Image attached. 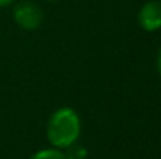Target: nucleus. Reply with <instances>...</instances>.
I'll use <instances>...</instances> for the list:
<instances>
[{
  "instance_id": "nucleus-1",
  "label": "nucleus",
  "mask_w": 161,
  "mask_h": 159,
  "mask_svg": "<svg viewBox=\"0 0 161 159\" xmlns=\"http://www.w3.org/2000/svg\"><path fill=\"white\" fill-rule=\"evenodd\" d=\"M47 139L58 150L75 144L81 133V120L72 108H59L49 119Z\"/></svg>"
},
{
  "instance_id": "nucleus-2",
  "label": "nucleus",
  "mask_w": 161,
  "mask_h": 159,
  "mask_svg": "<svg viewBox=\"0 0 161 159\" xmlns=\"http://www.w3.org/2000/svg\"><path fill=\"white\" fill-rule=\"evenodd\" d=\"M14 20L20 28L33 31L42 25L44 13H42L39 5L28 2V0H24V2H19L14 8Z\"/></svg>"
},
{
  "instance_id": "nucleus-3",
  "label": "nucleus",
  "mask_w": 161,
  "mask_h": 159,
  "mask_svg": "<svg viewBox=\"0 0 161 159\" xmlns=\"http://www.w3.org/2000/svg\"><path fill=\"white\" fill-rule=\"evenodd\" d=\"M138 22L146 31H157L161 28V2L150 0L144 3L138 13Z\"/></svg>"
},
{
  "instance_id": "nucleus-4",
  "label": "nucleus",
  "mask_w": 161,
  "mask_h": 159,
  "mask_svg": "<svg viewBox=\"0 0 161 159\" xmlns=\"http://www.w3.org/2000/svg\"><path fill=\"white\" fill-rule=\"evenodd\" d=\"M63 155H64L66 159H86L88 150H86L83 145H80V144L75 142V144L66 147L64 151H63Z\"/></svg>"
},
{
  "instance_id": "nucleus-5",
  "label": "nucleus",
  "mask_w": 161,
  "mask_h": 159,
  "mask_svg": "<svg viewBox=\"0 0 161 159\" xmlns=\"http://www.w3.org/2000/svg\"><path fill=\"white\" fill-rule=\"evenodd\" d=\"M30 159H66L63 151L58 148H47V150H41L38 153H35Z\"/></svg>"
},
{
  "instance_id": "nucleus-6",
  "label": "nucleus",
  "mask_w": 161,
  "mask_h": 159,
  "mask_svg": "<svg viewBox=\"0 0 161 159\" xmlns=\"http://www.w3.org/2000/svg\"><path fill=\"white\" fill-rule=\"evenodd\" d=\"M157 69H158V73H160V77H161V49H160V52H158V58H157Z\"/></svg>"
},
{
  "instance_id": "nucleus-7",
  "label": "nucleus",
  "mask_w": 161,
  "mask_h": 159,
  "mask_svg": "<svg viewBox=\"0 0 161 159\" xmlns=\"http://www.w3.org/2000/svg\"><path fill=\"white\" fill-rule=\"evenodd\" d=\"M14 0H0V8H5V6H8V5H11Z\"/></svg>"
},
{
  "instance_id": "nucleus-8",
  "label": "nucleus",
  "mask_w": 161,
  "mask_h": 159,
  "mask_svg": "<svg viewBox=\"0 0 161 159\" xmlns=\"http://www.w3.org/2000/svg\"><path fill=\"white\" fill-rule=\"evenodd\" d=\"M49 2H52V0H49Z\"/></svg>"
},
{
  "instance_id": "nucleus-9",
  "label": "nucleus",
  "mask_w": 161,
  "mask_h": 159,
  "mask_svg": "<svg viewBox=\"0 0 161 159\" xmlns=\"http://www.w3.org/2000/svg\"><path fill=\"white\" fill-rule=\"evenodd\" d=\"M160 2H161V0H160Z\"/></svg>"
}]
</instances>
